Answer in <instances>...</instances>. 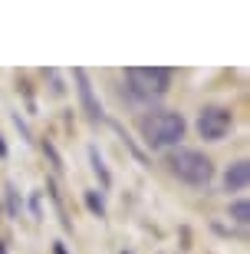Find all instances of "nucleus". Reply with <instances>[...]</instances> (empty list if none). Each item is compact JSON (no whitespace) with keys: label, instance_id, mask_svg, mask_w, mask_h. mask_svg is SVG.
<instances>
[{"label":"nucleus","instance_id":"9","mask_svg":"<svg viewBox=\"0 0 250 254\" xmlns=\"http://www.w3.org/2000/svg\"><path fill=\"white\" fill-rule=\"evenodd\" d=\"M83 201H86V208H89L96 218H105V198H102V191H96V189L83 191Z\"/></svg>","mask_w":250,"mask_h":254},{"label":"nucleus","instance_id":"17","mask_svg":"<svg viewBox=\"0 0 250 254\" xmlns=\"http://www.w3.org/2000/svg\"><path fill=\"white\" fill-rule=\"evenodd\" d=\"M7 152H10L7 149V139H3V132H0V159H7Z\"/></svg>","mask_w":250,"mask_h":254},{"label":"nucleus","instance_id":"13","mask_svg":"<svg viewBox=\"0 0 250 254\" xmlns=\"http://www.w3.org/2000/svg\"><path fill=\"white\" fill-rule=\"evenodd\" d=\"M40 145H43V155H47V159L53 162V172H63V159H59V152H56V145H53V142H50V139H43Z\"/></svg>","mask_w":250,"mask_h":254},{"label":"nucleus","instance_id":"16","mask_svg":"<svg viewBox=\"0 0 250 254\" xmlns=\"http://www.w3.org/2000/svg\"><path fill=\"white\" fill-rule=\"evenodd\" d=\"M30 208H33V218H40V191H33V198H30Z\"/></svg>","mask_w":250,"mask_h":254},{"label":"nucleus","instance_id":"4","mask_svg":"<svg viewBox=\"0 0 250 254\" xmlns=\"http://www.w3.org/2000/svg\"><path fill=\"white\" fill-rule=\"evenodd\" d=\"M234 126V116L231 109H224V106H204L201 116H198V132H201V139L207 142H221Z\"/></svg>","mask_w":250,"mask_h":254},{"label":"nucleus","instance_id":"15","mask_svg":"<svg viewBox=\"0 0 250 254\" xmlns=\"http://www.w3.org/2000/svg\"><path fill=\"white\" fill-rule=\"evenodd\" d=\"M13 123H17V129H20V135H23V139H33V135H30V126L27 123H23V119H20V113H13Z\"/></svg>","mask_w":250,"mask_h":254},{"label":"nucleus","instance_id":"10","mask_svg":"<svg viewBox=\"0 0 250 254\" xmlns=\"http://www.w3.org/2000/svg\"><path fill=\"white\" fill-rule=\"evenodd\" d=\"M227 215H231V221H237V225H247V221H250V205H247V198H237V201H231Z\"/></svg>","mask_w":250,"mask_h":254},{"label":"nucleus","instance_id":"6","mask_svg":"<svg viewBox=\"0 0 250 254\" xmlns=\"http://www.w3.org/2000/svg\"><path fill=\"white\" fill-rule=\"evenodd\" d=\"M247 182H250V162L237 159L234 165H227L221 185H224V191H244V189H247Z\"/></svg>","mask_w":250,"mask_h":254},{"label":"nucleus","instance_id":"11","mask_svg":"<svg viewBox=\"0 0 250 254\" xmlns=\"http://www.w3.org/2000/svg\"><path fill=\"white\" fill-rule=\"evenodd\" d=\"M47 195L53 198V205H56V211H59V221H63V228H66V231H73V221L66 218V205H63V198H59V191H56V182H47Z\"/></svg>","mask_w":250,"mask_h":254},{"label":"nucleus","instance_id":"12","mask_svg":"<svg viewBox=\"0 0 250 254\" xmlns=\"http://www.w3.org/2000/svg\"><path fill=\"white\" fill-rule=\"evenodd\" d=\"M112 129L119 132V139H122V142H125V145H129V149H132V155H135V159H139V162H145V152H142V149H139V145H135V139H132L129 132L122 129V126H119V123H112Z\"/></svg>","mask_w":250,"mask_h":254},{"label":"nucleus","instance_id":"7","mask_svg":"<svg viewBox=\"0 0 250 254\" xmlns=\"http://www.w3.org/2000/svg\"><path fill=\"white\" fill-rule=\"evenodd\" d=\"M3 205H7V215L10 218H20V215H23V198H20V191H17V185H13V182H7V185H3Z\"/></svg>","mask_w":250,"mask_h":254},{"label":"nucleus","instance_id":"8","mask_svg":"<svg viewBox=\"0 0 250 254\" xmlns=\"http://www.w3.org/2000/svg\"><path fill=\"white\" fill-rule=\"evenodd\" d=\"M89 162H93V172L99 175L102 189H109V185H112V175H109V169H105V162H102V155H99V149H96V145H89Z\"/></svg>","mask_w":250,"mask_h":254},{"label":"nucleus","instance_id":"1","mask_svg":"<svg viewBox=\"0 0 250 254\" xmlns=\"http://www.w3.org/2000/svg\"><path fill=\"white\" fill-rule=\"evenodd\" d=\"M171 89V69L165 66H129L125 69V89L132 103H158Z\"/></svg>","mask_w":250,"mask_h":254},{"label":"nucleus","instance_id":"20","mask_svg":"<svg viewBox=\"0 0 250 254\" xmlns=\"http://www.w3.org/2000/svg\"><path fill=\"white\" fill-rule=\"evenodd\" d=\"M122 254H129V251H122Z\"/></svg>","mask_w":250,"mask_h":254},{"label":"nucleus","instance_id":"18","mask_svg":"<svg viewBox=\"0 0 250 254\" xmlns=\"http://www.w3.org/2000/svg\"><path fill=\"white\" fill-rule=\"evenodd\" d=\"M53 254H69V251H66L63 241H53Z\"/></svg>","mask_w":250,"mask_h":254},{"label":"nucleus","instance_id":"3","mask_svg":"<svg viewBox=\"0 0 250 254\" xmlns=\"http://www.w3.org/2000/svg\"><path fill=\"white\" fill-rule=\"evenodd\" d=\"M165 165L178 182H185L191 189H207L214 182V162L198 149H181L178 145L165 155Z\"/></svg>","mask_w":250,"mask_h":254},{"label":"nucleus","instance_id":"2","mask_svg":"<svg viewBox=\"0 0 250 254\" xmlns=\"http://www.w3.org/2000/svg\"><path fill=\"white\" fill-rule=\"evenodd\" d=\"M139 132L149 149H168V145H178L185 139L188 123L181 113H171V109H155V113L142 116L139 119Z\"/></svg>","mask_w":250,"mask_h":254},{"label":"nucleus","instance_id":"19","mask_svg":"<svg viewBox=\"0 0 250 254\" xmlns=\"http://www.w3.org/2000/svg\"><path fill=\"white\" fill-rule=\"evenodd\" d=\"M0 254H7V245H3V241H0Z\"/></svg>","mask_w":250,"mask_h":254},{"label":"nucleus","instance_id":"14","mask_svg":"<svg viewBox=\"0 0 250 254\" xmlns=\"http://www.w3.org/2000/svg\"><path fill=\"white\" fill-rule=\"evenodd\" d=\"M43 73L50 76V83H53V93H63L66 86H63V79H59V73H56V69H43Z\"/></svg>","mask_w":250,"mask_h":254},{"label":"nucleus","instance_id":"5","mask_svg":"<svg viewBox=\"0 0 250 254\" xmlns=\"http://www.w3.org/2000/svg\"><path fill=\"white\" fill-rule=\"evenodd\" d=\"M73 79H76V96H79V106H83V113L89 116V123H102V119H105V113H102L99 96H96L93 83H89V73H86L83 66H76V69H73Z\"/></svg>","mask_w":250,"mask_h":254}]
</instances>
